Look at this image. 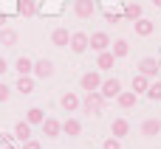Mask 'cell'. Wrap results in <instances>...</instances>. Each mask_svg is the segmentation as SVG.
<instances>
[{
  "label": "cell",
  "instance_id": "1",
  "mask_svg": "<svg viewBox=\"0 0 161 149\" xmlns=\"http://www.w3.org/2000/svg\"><path fill=\"white\" fill-rule=\"evenodd\" d=\"M105 101H108V99H105L99 90H91V93H85V99H82L79 107H82L88 116H99V113L105 110Z\"/></svg>",
  "mask_w": 161,
  "mask_h": 149
},
{
  "label": "cell",
  "instance_id": "2",
  "mask_svg": "<svg viewBox=\"0 0 161 149\" xmlns=\"http://www.w3.org/2000/svg\"><path fill=\"white\" fill-rule=\"evenodd\" d=\"M88 48L96 51V54H102V51L110 48V37L105 31H93V34H88Z\"/></svg>",
  "mask_w": 161,
  "mask_h": 149
},
{
  "label": "cell",
  "instance_id": "3",
  "mask_svg": "<svg viewBox=\"0 0 161 149\" xmlns=\"http://www.w3.org/2000/svg\"><path fill=\"white\" fill-rule=\"evenodd\" d=\"M99 85H102V73H99V70H88V73H82V79H79V87H82L85 93L99 90Z\"/></svg>",
  "mask_w": 161,
  "mask_h": 149
},
{
  "label": "cell",
  "instance_id": "4",
  "mask_svg": "<svg viewBox=\"0 0 161 149\" xmlns=\"http://www.w3.org/2000/svg\"><path fill=\"white\" fill-rule=\"evenodd\" d=\"M99 93L105 96V99H116L119 93H122V82L113 76V79H102V85H99Z\"/></svg>",
  "mask_w": 161,
  "mask_h": 149
},
{
  "label": "cell",
  "instance_id": "5",
  "mask_svg": "<svg viewBox=\"0 0 161 149\" xmlns=\"http://www.w3.org/2000/svg\"><path fill=\"white\" fill-rule=\"evenodd\" d=\"M68 48H71L74 54H85V51H88V34H85V31H74Z\"/></svg>",
  "mask_w": 161,
  "mask_h": 149
},
{
  "label": "cell",
  "instance_id": "6",
  "mask_svg": "<svg viewBox=\"0 0 161 149\" xmlns=\"http://www.w3.org/2000/svg\"><path fill=\"white\" fill-rule=\"evenodd\" d=\"M31 73H34L37 79H51V76H54V62H51V59H37Z\"/></svg>",
  "mask_w": 161,
  "mask_h": 149
},
{
  "label": "cell",
  "instance_id": "7",
  "mask_svg": "<svg viewBox=\"0 0 161 149\" xmlns=\"http://www.w3.org/2000/svg\"><path fill=\"white\" fill-rule=\"evenodd\" d=\"M139 73L147 76V79L158 76V59H156V56H144V59L139 62Z\"/></svg>",
  "mask_w": 161,
  "mask_h": 149
},
{
  "label": "cell",
  "instance_id": "8",
  "mask_svg": "<svg viewBox=\"0 0 161 149\" xmlns=\"http://www.w3.org/2000/svg\"><path fill=\"white\" fill-rule=\"evenodd\" d=\"M40 127H42V135H45V138H59V135H62V121H57V118H48V116H45V121H42Z\"/></svg>",
  "mask_w": 161,
  "mask_h": 149
},
{
  "label": "cell",
  "instance_id": "9",
  "mask_svg": "<svg viewBox=\"0 0 161 149\" xmlns=\"http://www.w3.org/2000/svg\"><path fill=\"white\" fill-rule=\"evenodd\" d=\"M93 11H96V3H93V0H76V3H74V14H76L79 20L93 17Z\"/></svg>",
  "mask_w": 161,
  "mask_h": 149
},
{
  "label": "cell",
  "instance_id": "10",
  "mask_svg": "<svg viewBox=\"0 0 161 149\" xmlns=\"http://www.w3.org/2000/svg\"><path fill=\"white\" fill-rule=\"evenodd\" d=\"M79 104H82V101H79V96H76V93H71V90L59 96V107H62L65 113H76V110H79Z\"/></svg>",
  "mask_w": 161,
  "mask_h": 149
},
{
  "label": "cell",
  "instance_id": "11",
  "mask_svg": "<svg viewBox=\"0 0 161 149\" xmlns=\"http://www.w3.org/2000/svg\"><path fill=\"white\" fill-rule=\"evenodd\" d=\"M34 87H37L34 76H20V79H17V85H14V90H17L20 96H31V93H34Z\"/></svg>",
  "mask_w": 161,
  "mask_h": 149
},
{
  "label": "cell",
  "instance_id": "12",
  "mask_svg": "<svg viewBox=\"0 0 161 149\" xmlns=\"http://www.w3.org/2000/svg\"><path fill=\"white\" fill-rule=\"evenodd\" d=\"M130 132V121L127 118H113V124H110V135L113 138H125Z\"/></svg>",
  "mask_w": 161,
  "mask_h": 149
},
{
  "label": "cell",
  "instance_id": "13",
  "mask_svg": "<svg viewBox=\"0 0 161 149\" xmlns=\"http://www.w3.org/2000/svg\"><path fill=\"white\" fill-rule=\"evenodd\" d=\"M158 132H161V118H147L142 124V135L144 138H156Z\"/></svg>",
  "mask_w": 161,
  "mask_h": 149
},
{
  "label": "cell",
  "instance_id": "14",
  "mask_svg": "<svg viewBox=\"0 0 161 149\" xmlns=\"http://www.w3.org/2000/svg\"><path fill=\"white\" fill-rule=\"evenodd\" d=\"M51 42H54L57 48H68V42H71L68 28H54V31H51Z\"/></svg>",
  "mask_w": 161,
  "mask_h": 149
},
{
  "label": "cell",
  "instance_id": "15",
  "mask_svg": "<svg viewBox=\"0 0 161 149\" xmlns=\"http://www.w3.org/2000/svg\"><path fill=\"white\" fill-rule=\"evenodd\" d=\"M130 87H133V93H136V96H144V93H147V87H150V79H147V76H142V73H133Z\"/></svg>",
  "mask_w": 161,
  "mask_h": 149
},
{
  "label": "cell",
  "instance_id": "16",
  "mask_svg": "<svg viewBox=\"0 0 161 149\" xmlns=\"http://www.w3.org/2000/svg\"><path fill=\"white\" fill-rule=\"evenodd\" d=\"M79 132H82V121H79V118H65V121H62V135L74 138V135H79Z\"/></svg>",
  "mask_w": 161,
  "mask_h": 149
},
{
  "label": "cell",
  "instance_id": "17",
  "mask_svg": "<svg viewBox=\"0 0 161 149\" xmlns=\"http://www.w3.org/2000/svg\"><path fill=\"white\" fill-rule=\"evenodd\" d=\"M133 28H136V34H139V37H150L156 25H153V20H147V17H139V20L133 23Z\"/></svg>",
  "mask_w": 161,
  "mask_h": 149
},
{
  "label": "cell",
  "instance_id": "18",
  "mask_svg": "<svg viewBox=\"0 0 161 149\" xmlns=\"http://www.w3.org/2000/svg\"><path fill=\"white\" fill-rule=\"evenodd\" d=\"M136 99H139V96H136L133 90H122V93L116 96V101H119V107H122V110H130V107H136Z\"/></svg>",
  "mask_w": 161,
  "mask_h": 149
},
{
  "label": "cell",
  "instance_id": "19",
  "mask_svg": "<svg viewBox=\"0 0 161 149\" xmlns=\"http://www.w3.org/2000/svg\"><path fill=\"white\" fill-rule=\"evenodd\" d=\"M14 138H17L20 144L28 141V138H31V124H28V121H17V124H14Z\"/></svg>",
  "mask_w": 161,
  "mask_h": 149
},
{
  "label": "cell",
  "instance_id": "20",
  "mask_svg": "<svg viewBox=\"0 0 161 149\" xmlns=\"http://www.w3.org/2000/svg\"><path fill=\"white\" fill-rule=\"evenodd\" d=\"M0 45L3 48H14L17 45V31L14 28H0Z\"/></svg>",
  "mask_w": 161,
  "mask_h": 149
},
{
  "label": "cell",
  "instance_id": "21",
  "mask_svg": "<svg viewBox=\"0 0 161 149\" xmlns=\"http://www.w3.org/2000/svg\"><path fill=\"white\" fill-rule=\"evenodd\" d=\"M110 54H113L116 59L127 56V54H130V45H127V39H116V42H110Z\"/></svg>",
  "mask_w": 161,
  "mask_h": 149
},
{
  "label": "cell",
  "instance_id": "22",
  "mask_svg": "<svg viewBox=\"0 0 161 149\" xmlns=\"http://www.w3.org/2000/svg\"><path fill=\"white\" fill-rule=\"evenodd\" d=\"M113 62H116V56H113V54H110V48H108V51H102V54H99L96 68H99V70H110V68H113Z\"/></svg>",
  "mask_w": 161,
  "mask_h": 149
},
{
  "label": "cell",
  "instance_id": "23",
  "mask_svg": "<svg viewBox=\"0 0 161 149\" xmlns=\"http://www.w3.org/2000/svg\"><path fill=\"white\" fill-rule=\"evenodd\" d=\"M14 70H17L20 76H31V70H34V62H31L28 56H20V59L14 62Z\"/></svg>",
  "mask_w": 161,
  "mask_h": 149
},
{
  "label": "cell",
  "instance_id": "24",
  "mask_svg": "<svg viewBox=\"0 0 161 149\" xmlns=\"http://www.w3.org/2000/svg\"><path fill=\"white\" fill-rule=\"evenodd\" d=\"M17 14L20 17H34L37 14V3L34 0H20L17 3Z\"/></svg>",
  "mask_w": 161,
  "mask_h": 149
},
{
  "label": "cell",
  "instance_id": "25",
  "mask_svg": "<svg viewBox=\"0 0 161 149\" xmlns=\"http://www.w3.org/2000/svg\"><path fill=\"white\" fill-rule=\"evenodd\" d=\"M142 14H144L142 3H127V6H125V17H127V20H133V23H136Z\"/></svg>",
  "mask_w": 161,
  "mask_h": 149
},
{
  "label": "cell",
  "instance_id": "26",
  "mask_svg": "<svg viewBox=\"0 0 161 149\" xmlns=\"http://www.w3.org/2000/svg\"><path fill=\"white\" fill-rule=\"evenodd\" d=\"M25 121H28L31 127H34V124H42V121H45V113H42L40 107H31V110L25 113Z\"/></svg>",
  "mask_w": 161,
  "mask_h": 149
},
{
  "label": "cell",
  "instance_id": "27",
  "mask_svg": "<svg viewBox=\"0 0 161 149\" xmlns=\"http://www.w3.org/2000/svg\"><path fill=\"white\" fill-rule=\"evenodd\" d=\"M147 99H153V101H161V82H150V87H147V93H144Z\"/></svg>",
  "mask_w": 161,
  "mask_h": 149
},
{
  "label": "cell",
  "instance_id": "28",
  "mask_svg": "<svg viewBox=\"0 0 161 149\" xmlns=\"http://www.w3.org/2000/svg\"><path fill=\"white\" fill-rule=\"evenodd\" d=\"M102 149H122V144H119V138H105V144H102Z\"/></svg>",
  "mask_w": 161,
  "mask_h": 149
},
{
  "label": "cell",
  "instance_id": "29",
  "mask_svg": "<svg viewBox=\"0 0 161 149\" xmlns=\"http://www.w3.org/2000/svg\"><path fill=\"white\" fill-rule=\"evenodd\" d=\"M8 96H11V87L0 82V104H6V101H8Z\"/></svg>",
  "mask_w": 161,
  "mask_h": 149
},
{
  "label": "cell",
  "instance_id": "30",
  "mask_svg": "<svg viewBox=\"0 0 161 149\" xmlns=\"http://www.w3.org/2000/svg\"><path fill=\"white\" fill-rule=\"evenodd\" d=\"M20 149H42V144L34 141V138H28V141H23V146H20Z\"/></svg>",
  "mask_w": 161,
  "mask_h": 149
},
{
  "label": "cell",
  "instance_id": "31",
  "mask_svg": "<svg viewBox=\"0 0 161 149\" xmlns=\"http://www.w3.org/2000/svg\"><path fill=\"white\" fill-rule=\"evenodd\" d=\"M105 20H108V23H119V14H113V11H108V14H105Z\"/></svg>",
  "mask_w": 161,
  "mask_h": 149
},
{
  "label": "cell",
  "instance_id": "32",
  "mask_svg": "<svg viewBox=\"0 0 161 149\" xmlns=\"http://www.w3.org/2000/svg\"><path fill=\"white\" fill-rule=\"evenodd\" d=\"M6 70H8V62H6V59H3V56H0V76H3V73H6Z\"/></svg>",
  "mask_w": 161,
  "mask_h": 149
},
{
  "label": "cell",
  "instance_id": "33",
  "mask_svg": "<svg viewBox=\"0 0 161 149\" xmlns=\"http://www.w3.org/2000/svg\"><path fill=\"white\" fill-rule=\"evenodd\" d=\"M6 144H8V135H3V132H0V146H6Z\"/></svg>",
  "mask_w": 161,
  "mask_h": 149
},
{
  "label": "cell",
  "instance_id": "34",
  "mask_svg": "<svg viewBox=\"0 0 161 149\" xmlns=\"http://www.w3.org/2000/svg\"><path fill=\"white\" fill-rule=\"evenodd\" d=\"M6 20H8V17H6V14L0 11V28H3V23H6Z\"/></svg>",
  "mask_w": 161,
  "mask_h": 149
},
{
  "label": "cell",
  "instance_id": "35",
  "mask_svg": "<svg viewBox=\"0 0 161 149\" xmlns=\"http://www.w3.org/2000/svg\"><path fill=\"white\" fill-rule=\"evenodd\" d=\"M153 6H156V8H161V0H153Z\"/></svg>",
  "mask_w": 161,
  "mask_h": 149
},
{
  "label": "cell",
  "instance_id": "36",
  "mask_svg": "<svg viewBox=\"0 0 161 149\" xmlns=\"http://www.w3.org/2000/svg\"><path fill=\"white\" fill-rule=\"evenodd\" d=\"M3 149H20V146H11V144H6V146H3Z\"/></svg>",
  "mask_w": 161,
  "mask_h": 149
},
{
  "label": "cell",
  "instance_id": "37",
  "mask_svg": "<svg viewBox=\"0 0 161 149\" xmlns=\"http://www.w3.org/2000/svg\"><path fill=\"white\" fill-rule=\"evenodd\" d=\"M158 70H161V56H158Z\"/></svg>",
  "mask_w": 161,
  "mask_h": 149
}]
</instances>
